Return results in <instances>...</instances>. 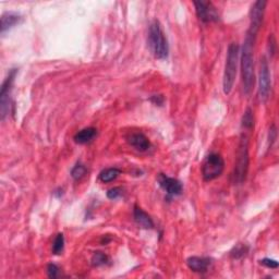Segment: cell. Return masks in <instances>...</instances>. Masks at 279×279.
Returning a JSON list of instances; mask_svg holds the SVG:
<instances>
[{"label": "cell", "instance_id": "7a4b0ae2", "mask_svg": "<svg viewBox=\"0 0 279 279\" xmlns=\"http://www.w3.org/2000/svg\"><path fill=\"white\" fill-rule=\"evenodd\" d=\"M251 131H242L241 140L239 144V151H238V157L235 165L234 174H232V180L235 184H241L245 181L247 170H249L250 157H249V142Z\"/></svg>", "mask_w": 279, "mask_h": 279}, {"label": "cell", "instance_id": "7402d4cb", "mask_svg": "<svg viewBox=\"0 0 279 279\" xmlns=\"http://www.w3.org/2000/svg\"><path fill=\"white\" fill-rule=\"evenodd\" d=\"M123 193V190L120 187H115L111 188L110 190H108L107 192V198L109 200H117L120 198Z\"/></svg>", "mask_w": 279, "mask_h": 279}, {"label": "cell", "instance_id": "7c38bea8", "mask_svg": "<svg viewBox=\"0 0 279 279\" xmlns=\"http://www.w3.org/2000/svg\"><path fill=\"white\" fill-rule=\"evenodd\" d=\"M211 264L210 258L201 256H191L187 260V265L191 271L194 273L203 274L209 271Z\"/></svg>", "mask_w": 279, "mask_h": 279}, {"label": "cell", "instance_id": "d4e9b609", "mask_svg": "<svg viewBox=\"0 0 279 279\" xmlns=\"http://www.w3.org/2000/svg\"><path fill=\"white\" fill-rule=\"evenodd\" d=\"M268 50H270V55L274 56L276 53V40L273 34L270 36V43H268Z\"/></svg>", "mask_w": 279, "mask_h": 279}, {"label": "cell", "instance_id": "2e32d148", "mask_svg": "<svg viewBox=\"0 0 279 279\" xmlns=\"http://www.w3.org/2000/svg\"><path fill=\"white\" fill-rule=\"evenodd\" d=\"M120 174H121L120 169H118V168H107V169L103 170V172H101L100 180H101L102 182H104V183L111 182V181H113V180H116Z\"/></svg>", "mask_w": 279, "mask_h": 279}, {"label": "cell", "instance_id": "30bf717a", "mask_svg": "<svg viewBox=\"0 0 279 279\" xmlns=\"http://www.w3.org/2000/svg\"><path fill=\"white\" fill-rule=\"evenodd\" d=\"M157 182L161 185V188L166 191V193L169 196H178L182 193V183L179 180L168 177L165 174H159L157 177Z\"/></svg>", "mask_w": 279, "mask_h": 279}, {"label": "cell", "instance_id": "4316f807", "mask_svg": "<svg viewBox=\"0 0 279 279\" xmlns=\"http://www.w3.org/2000/svg\"><path fill=\"white\" fill-rule=\"evenodd\" d=\"M276 138H277L276 128H275V126H273V127L270 129V142H271V146L273 145V143L275 142Z\"/></svg>", "mask_w": 279, "mask_h": 279}, {"label": "cell", "instance_id": "4fadbf2b", "mask_svg": "<svg viewBox=\"0 0 279 279\" xmlns=\"http://www.w3.org/2000/svg\"><path fill=\"white\" fill-rule=\"evenodd\" d=\"M133 217L136 223L141 226L144 229H153L154 228V221L152 217L149 216L145 210H143L140 206L136 205L133 209Z\"/></svg>", "mask_w": 279, "mask_h": 279}, {"label": "cell", "instance_id": "484cf974", "mask_svg": "<svg viewBox=\"0 0 279 279\" xmlns=\"http://www.w3.org/2000/svg\"><path fill=\"white\" fill-rule=\"evenodd\" d=\"M151 102L154 103L155 105L162 106L164 104V97L162 95H154L151 97Z\"/></svg>", "mask_w": 279, "mask_h": 279}, {"label": "cell", "instance_id": "5b68a950", "mask_svg": "<svg viewBox=\"0 0 279 279\" xmlns=\"http://www.w3.org/2000/svg\"><path fill=\"white\" fill-rule=\"evenodd\" d=\"M225 162L221 155L217 153H211L206 156L202 164V175L205 181H211L224 173Z\"/></svg>", "mask_w": 279, "mask_h": 279}, {"label": "cell", "instance_id": "6da1fadb", "mask_svg": "<svg viewBox=\"0 0 279 279\" xmlns=\"http://www.w3.org/2000/svg\"><path fill=\"white\" fill-rule=\"evenodd\" d=\"M256 36L246 33L241 51V75L244 92L249 95L255 83L254 75V43Z\"/></svg>", "mask_w": 279, "mask_h": 279}, {"label": "cell", "instance_id": "ba28073f", "mask_svg": "<svg viewBox=\"0 0 279 279\" xmlns=\"http://www.w3.org/2000/svg\"><path fill=\"white\" fill-rule=\"evenodd\" d=\"M266 4L267 2L264 0H260V1H256L253 4L250 11V27L246 33L257 36L263 22V18H264Z\"/></svg>", "mask_w": 279, "mask_h": 279}, {"label": "cell", "instance_id": "5bb4252c", "mask_svg": "<svg viewBox=\"0 0 279 279\" xmlns=\"http://www.w3.org/2000/svg\"><path fill=\"white\" fill-rule=\"evenodd\" d=\"M22 15L15 12H6L1 15V34H4V32L11 30L12 28L17 27L20 23L22 22Z\"/></svg>", "mask_w": 279, "mask_h": 279}, {"label": "cell", "instance_id": "44dd1931", "mask_svg": "<svg viewBox=\"0 0 279 279\" xmlns=\"http://www.w3.org/2000/svg\"><path fill=\"white\" fill-rule=\"evenodd\" d=\"M86 173H87V169L84 165L81 163H77L71 170V177L74 180H76V181H79V180L83 179L85 177Z\"/></svg>", "mask_w": 279, "mask_h": 279}, {"label": "cell", "instance_id": "e0dca14e", "mask_svg": "<svg viewBox=\"0 0 279 279\" xmlns=\"http://www.w3.org/2000/svg\"><path fill=\"white\" fill-rule=\"evenodd\" d=\"M241 127H242V130L252 132L253 127H254V116H253V111L251 108H247L244 112V117H242Z\"/></svg>", "mask_w": 279, "mask_h": 279}, {"label": "cell", "instance_id": "83f0119b", "mask_svg": "<svg viewBox=\"0 0 279 279\" xmlns=\"http://www.w3.org/2000/svg\"><path fill=\"white\" fill-rule=\"evenodd\" d=\"M110 240H111V239H110V238H107V236H106V238H105V237H104V238H103V240H102V244L105 245V244H108V242H110Z\"/></svg>", "mask_w": 279, "mask_h": 279}, {"label": "cell", "instance_id": "9c48e42d", "mask_svg": "<svg viewBox=\"0 0 279 279\" xmlns=\"http://www.w3.org/2000/svg\"><path fill=\"white\" fill-rule=\"evenodd\" d=\"M194 7L198 18L203 23L217 22L219 20V14L217 9L210 1H194Z\"/></svg>", "mask_w": 279, "mask_h": 279}, {"label": "cell", "instance_id": "8fae6325", "mask_svg": "<svg viewBox=\"0 0 279 279\" xmlns=\"http://www.w3.org/2000/svg\"><path fill=\"white\" fill-rule=\"evenodd\" d=\"M128 143L139 152H146L151 147V142L145 134L142 132H134L127 138Z\"/></svg>", "mask_w": 279, "mask_h": 279}, {"label": "cell", "instance_id": "9a60e30c", "mask_svg": "<svg viewBox=\"0 0 279 279\" xmlns=\"http://www.w3.org/2000/svg\"><path fill=\"white\" fill-rule=\"evenodd\" d=\"M97 136V130L95 128L90 127L82 129L74 136V142L76 144H87L92 142Z\"/></svg>", "mask_w": 279, "mask_h": 279}, {"label": "cell", "instance_id": "ffe728a7", "mask_svg": "<svg viewBox=\"0 0 279 279\" xmlns=\"http://www.w3.org/2000/svg\"><path fill=\"white\" fill-rule=\"evenodd\" d=\"M65 250V236L58 234L56 236L53 244V253L55 255H60Z\"/></svg>", "mask_w": 279, "mask_h": 279}, {"label": "cell", "instance_id": "277c9868", "mask_svg": "<svg viewBox=\"0 0 279 279\" xmlns=\"http://www.w3.org/2000/svg\"><path fill=\"white\" fill-rule=\"evenodd\" d=\"M239 50L240 47L238 43H231L227 51V58L224 71V79H223V90L226 95H229L232 87L235 85L238 64H239Z\"/></svg>", "mask_w": 279, "mask_h": 279}, {"label": "cell", "instance_id": "603a6c76", "mask_svg": "<svg viewBox=\"0 0 279 279\" xmlns=\"http://www.w3.org/2000/svg\"><path fill=\"white\" fill-rule=\"evenodd\" d=\"M59 274H60V270L56 264H49L47 266V275L49 278L55 279L57 277H59Z\"/></svg>", "mask_w": 279, "mask_h": 279}, {"label": "cell", "instance_id": "3957f363", "mask_svg": "<svg viewBox=\"0 0 279 279\" xmlns=\"http://www.w3.org/2000/svg\"><path fill=\"white\" fill-rule=\"evenodd\" d=\"M147 43L155 58L159 60H166L168 58V42L162 29V25L157 20H155V21L149 24Z\"/></svg>", "mask_w": 279, "mask_h": 279}, {"label": "cell", "instance_id": "ac0fdd59", "mask_svg": "<svg viewBox=\"0 0 279 279\" xmlns=\"http://www.w3.org/2000/svg\"><path fill=\"white\" fill-rule=\"evenodd\" d=\"M250 247L244 244H238L234 246V249L230 251V256L234 260H241L242 257H244L249 253Z\"/></svg>", "mask_w": 279, "mask_h": 279}, {"label": "cell", "instance_id": "cb8c5ba5", "mask_svg": "<svg viewBox=\"0 0 279 279\" xmlns=\"http://www.w3.org/2000/svg\"><path fill=\"white\" fill-rule=\"evenodd\" d=\"M262 265H264L268 268H278V262L275 260H272V258H263L260 261Z\"/></svg>", "mask_w": 279, "mask_h": 279}, {"label": "cell", "instance_id": "52a82bcc", "mask_svg": "<svg viewBox=\"0 0 279 279\" xmlns=\"http://www.w3.org/2000/svg\"><path fill=\"white\" fill-rule=\"evenodd\" d=\"M271 93V73L268 61L263 57L260 63V72H258V96L262 102H266Z\"/></svg>", "mask_w": 279, "mask_h": 279}, {"label": "cell", "instance_id": "d6986e66", "mask_svg": "<svg viewBox=\"0 0 279 279\" xmlns=\"http://www.w3.org/2000/svg\"><path fill=\"white\" fill-rule=\"evenodd\" d=\"M92 265L94 267H100L103 265H106L109 262V257H108L105 253L103 252H94L92 256Z\"/></svg>", "mask_w": 279, "mask_h": 279}, {"label": "cell", "instance_id": "8992f818", "mask_svg": "<svg viewBox=\"0 0 279 279\" xmlns=\"http://www.w3.org/2000/svg\"><path fill=\"white\" fill-rule=\"evenodd\" d=\"M17 73L18 69H11V71L9 72L7 79L3 81L1 90H0V116H1V120H4V118H6L10 112V107H11L10 94H11L12 84Z\"/></svg>", "mask_w": 279, "mask_h": 279}]
</instances>
